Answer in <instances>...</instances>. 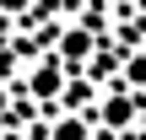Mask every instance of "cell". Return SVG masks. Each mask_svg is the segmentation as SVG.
Segmentation results:
<instances>
[{"mask_svg":"<svg viewBox=\"0 0 146 140\" xmlns=\"http://www.w3.org/2000/svg\"><path fill=\"white\" fill-rule=\"evenodd\" d=\"M33 92H38V97H54V92H60V70H54V65H43V70L33 76Z\"/></svg>","mask_w":146,"mask_h":140,"instance_id":"cell-1","label":"cell"},{"mask_svg":"<svg viewBox=\"0 0 146 140\" xmlns=\"http://www.w3.org/2000/svg\"><path fill=\"white\" fill-rule=\"evenodd\" d=\"M60 49H65V59H87L92 38H87V32H65V43H60Z\"/></svg>","mask_w":146,"mask_h":140,"instance_id":"cell-2","label":"cell"},{"mask_svg":"<svg viewBox=\"0 0 146 140\" xmlns=\"http://www.w3.org/2000/svg\"><path fill=\"white\" fill-rule=\"evenodd\" d=\"M54 140H87V124L70 113V119H60V124H54Z\"/></svg>","mask_w":146,"mask_h":140,"instance_id":"cell-3","label":"cell"},{"mask_svg":"<svg viewBox=\"0 0 146 140\" xmlns=\"http://www.w3.org/2000/svg\"><path fill=\"white\" fill-rule=\"evenodd\" d=\"M108 124H130V103H125V97L108 103Z\"/></svg>","mask_w":146,"mask_h":140,"instance_id":"cell-4","label":"cell"},{"mask_svg":"<svg viewBox=\"0 0 146 140\" xmlns=\"http://www.w3.org/2000/svg\"><path fill=\"white\" fill-rule=\"evenodd\" d=\"M130 81H135V86L146 81V54H141V59H130Z\"/></svg>","mask_w":146,"mask_h":140,"instance_id":"cell-5","label":"cell"},{"mask_svg":"<svg viewBox=\"0 0 146 140\" xmlns=\"http://www.w3.org/2000/svg\"><path fill=\"white\" fill-rule=\"evenodd\" d=\"M0 5H5V11H22V5H27V0H0Z\"/></svg>","mask_w":146,"mask_h":140,"instance_id":"cell-6","label":"cell"},{"mask_svg":"<svg viewBox=\"0 0 146 140\" xmlns=\"http://www.w3.org/2000/svg\"><path fill=\"white\" fill-rule=\"evenodd\" d=\"M0 113H5V92H0Z\"/></svg>","mask_w":146,"mask_h":140,"instance_id":"cell-7","label":"cell"},{"mask_svg":"<svg viewBox=\"0 0 146 140\" xmlns=\"http://www.w3.org/2000/svg\"><path fill=\"white\" fill-rule=\"evenodd\" d=\"M65 5H81V0H65Z\"/></svg>","mask_w":146,"mask_h":140,"instance_id":"cell-8","label":"cell"}]
</instances>
